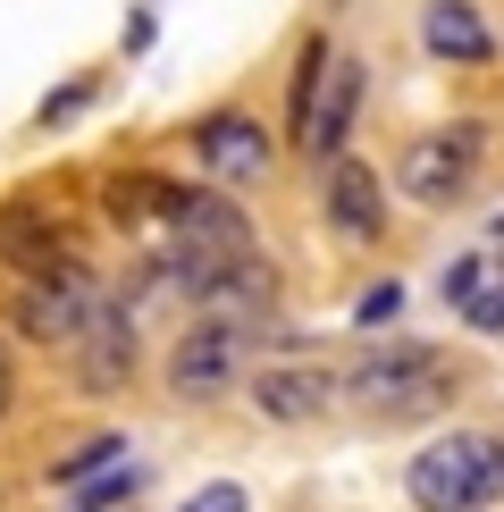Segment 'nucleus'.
Here are the masks:
<instances>
[{
    "mask_svg": "<svg viewBox=\"0 0 504 512\" xmlns=\"http://www.w3.org/2000/svg\"><path fill=\"white\" fill-rule=\"evenodd\" d=\"M412 512H488L504 496V437L496 429H446L404 462Z\"/></svg>",
    "mask_w": 504,
    "mask_h": 512,
    "instance_id": "f257e3e1",
    "label": "nucleus"
},
{
    "mask_svg": "<svg viewBox=\"0 0 504 512\" xmlns=\"http://www.w3.org/2000/svg\"><path fill=\"white\" fill-rule=\"evenodd\" d=\"M454 395V370L437 345H412V336H395V345H370L362 361L345 370V403L370 420H412V412H437V403Z\"/></svg>",
    "mask_w": 504,
    "mask_h": 512,
    "instance_id": "f03ea898",
    "label": "nucleus"
},
{
    "mask_svg": "<svg viewBox=\"0 0 504 512\" xmlns=\"http://www.w3.org/2000/svg\"><path fill=\"white\" fill-rule=\"evenodd\" d=\"M252 378V328L236 319H194V328H177V345H168V395L177 403H219L236 395Z\"/></svg>",
    "mask_w": 504,
    "mask_h": 512,
    "instance_id": "7ed1b4c3",
    "label": "nucleus"
},
{
    "mask_svg": "<svg viewBox=\"0 0 504 512\" xmlns=\"http://www.w3.org/2000/svg\"><path fill=\"white\" fill-rule=\"evenodd\" d=\"M479 118H446V126H429V135H412L404 143V160H395V185H404V202L420 210H446L462 202V185H471V168H479Z\"/></svg>",
    "mask_w": 504,
    "mask_h": 512,
    "instance_id": "20e7f679",
    "label": "nucleus"
},
{
    "mask_svg": "<svg viewBox=\"0 0 504 512\" xmlns=\"http://www.w3.org/2000/svg\"><path fill=\"white\" fill-rule=\"evenodd\" d=\"M110 303L101 294V277L93 269H68V277H26V286L9 294V328L17 336H34V345H59V353H76V336L93 328V311Z\"/></svg>",
    "mask_w": 504,
    "mask_h": 512,
    "instance_id": "39448f33",
    "label": "nucleus"
},
{
    "mask_svg": "<svg viewBox=\"0 0 504 512\" xmlns=\"http://www.w3.org/2000/svg\"><path fill=\"white\" fill-rule=\"evenodd\" d=\"M194 160H202L210 185H261L269 160H278V143H269V126L252 110L227 101V110H202L194 118Z\"/></svg>",
    "mask_w": 504,
    "mask_h": 512,
    "instance_id": "423d86ee",
    "label": "nucleus"
},
{
    "mask_svg": "<svg viewBox=\"0 0 504 512\" xmlns=\"http://www.w3.org/2000/svg\"><path fill=\"white\" fill-rule=\"evenodd\" d=\"M252 412L278 420V429H303V420L336 412V395H345V370H328V361H252Z\"/></svg>",
    "mask_w": 504,
    "mask_h": 512,
    "instance_id": "0eeeda50",
    "label": "nucleus"
},
{
    "mask_svg": "<svg viewBox=\"0 0 504 512\" xmlns=\"http://www.w3.org/2000/svg\"><path fill=\"white\" fill-rule=\"evenodd\" d=\"M0 261L17 269V286H26V277H68V269H84L51 202H0Z\"/></svg>",
    "mask_w": 504,
    "mask_h": 512,
    "instance_id": "6e6552de",
    "label": "nucleus"
},
{
    "mask_svg": "<svg viewBox=\"0 0 504 512\" xmlns=\"http://www.w3.org/2000/svg\"><path fill=\"white\" fill-rule=\"evenodd\" d=\"M68 361H76V387H84V395H118L126 378H135V361H143V345H135V311H126V303H101L93 328L76 336Z\"/></svg>",
    "mask_w": 504,
    "mask_h": 512,
    "instance_id": "1a4fd4ad",
    "label": "nucleus"
},
{
    "mask_svg": "<svg viewBox=\"0 0 504 512\" xmlns=\"http://www.w3.org/2000/svg\"><path fill=\"white\" fill-rule=\"evenodd\" d=\"M362 51H328V76H320V101H311V126H303V152L311 160H345V135L362 118Z\"/></svg>",
    "mask_w": 504,
    "mask_h": 512,
    "instance_id": "9d476101",
    "label": "nucleus"
},
{
    "mask_svg": "<svg viewBox=\"0 0 504 512\" xmlns=\"http://www.w3.org/2000/svg\"><path fill=\"white\" fill-rule=\"evenodd\" d=\"M320 202H328V227L336 236H353V244H370L378 227H387V185H378V168L370 160H328V177H320Z\"/></svg>",
    "mask_w": 504,
    "mask_h": 512,
    "instance_id": "9b49d317",
    "label": "nucleus"
},
{
    "mask_svg": "<svg viewBox=\"0 0 504 512\" xmlns=\"http://www.w3.org/2000/svg\"><path fill=\"white\" fill-rule=\"evenodd\" d=\"M420 51L446 59V68H488L496 59V26L471 9V0H429V9H420Z\"/></svg>",
    "mask_w": 504,
    "mask_h": 512,
    "instance_id": "f8f14e48",
    "label": "nucleus"
},
{
    "mask_svg": "<svg viewBox=\"0 0 504 512\" xmlns=\"http://www.w3.org/2000/svg\"><path fill=\"white\" fill-rule=\"evenodd\" d=\"M118 462H126V437L118 429H93L84 445H68V454L51 462V487H93L101 471H118Z\"/></svg>",
    "mask_w": 504,
    "mask_h": 512,
    "instance_id": "ddd939ff",
    "label": "nucleus"
},
{
    "mask_svg": "<svg viewBox=\"0 0 504 512\" xmlns=\"http://www.w3.org/2000/svg\"><path fill=\"white\" fill-rule=\"evenodd\" d=\"M93 101H101V76H68L59 93H42V101H34V135H59V126H76Z\"/></svg>",
    "mask_w": 504,
    "mask_h": 512,
    "instance_id": "4468645a",
    "label": "nucleus"
},
{
    "mask_svg": "<svg viewBox=\"0 0 504 512\" xmlns=\"http://www.w3.org/2000/svg\"><path fill=\"white\" fill-rule=\"evenodd\" d=\"M135 487H143V471H135V462H118V471H101L93 487H76V512H126Z\"/></svg>",
    "mask_w": 504,
    "mask_h": 512,
    "instance_id": "2eb2a0df",
    "label": "nucleus"
},
{
    "mask_svg": "<svg viewBox=\"0 0 504 512\" xmlns=\"http://www.w3.org/2000/svg\"><path fill=\"white\" fill-rule=\"evenodd\" d=\"M437 286H446V303H479V294H488V252H462V261H446V277H437Z\"/></svg>",
    "mask_w": 504,
    "mask_h": 512,
    "instance_id": "dca6fc26",
    "label": "nucleus"
},
{
    "mask_svg": "<svg viewBox=\"0 0 504 512\" xmlns=\"http://www.w3.org/2000/svg\"><path fill=\"white\" fill-rule=\"evenodd\" d=\"M177 512H252V496H244L236 479H210V487H194V496H185Z\"/></svg>",
    "mask_w": 504,
    "mask_h": 512,
    "instance_id": "f3484780",
    "label": "nucleus"
},
{
    "mask_svg": "<svg viewBox=\"0 0 504 512\" xmlns=\"http://www.w3.org/2000/svg\"><path fill=\"white\" fill-rule=\"evenodd\" d=\"M395 311H404V286H395V277H387V286H370L362 303H353V328H387Z\"/></svg>",
    "mask_w": 504,
    "mask_h": 512,
    "instance_id": "a211bd4d",
    "label": "nucleus"
},
{
    "mask_svg": "<svg viewBox=\"0 0 504 512\" xmlns=\"http://www.w3.org/2000/svg\"><path fill=\"white\" fill-rule=\"evenodd\" d=\"M462 319H471L479 336H504V286H488L479 303H462Z\"/></svg>",
    "mask_w": 504,
    "mask_h": 512,
    "instance_id": "6ab92c4d",
    "label": "nucleus"
},
{
    "mask_svg": "<svg viewBox=\"0 0 504 512\" xmlns=\"http://www.w3.org/2000/svg\"><path fill=\"white\" fill-rule=\"evenodd\" d=\"M9 412H17V345L0 336V420H9Z\"/></svg>",
    "mask_w": 504,
    "mask_h": 512,
    "instance_id": "aec40b11",
    "label": "nucleus"
}]
</instances>
